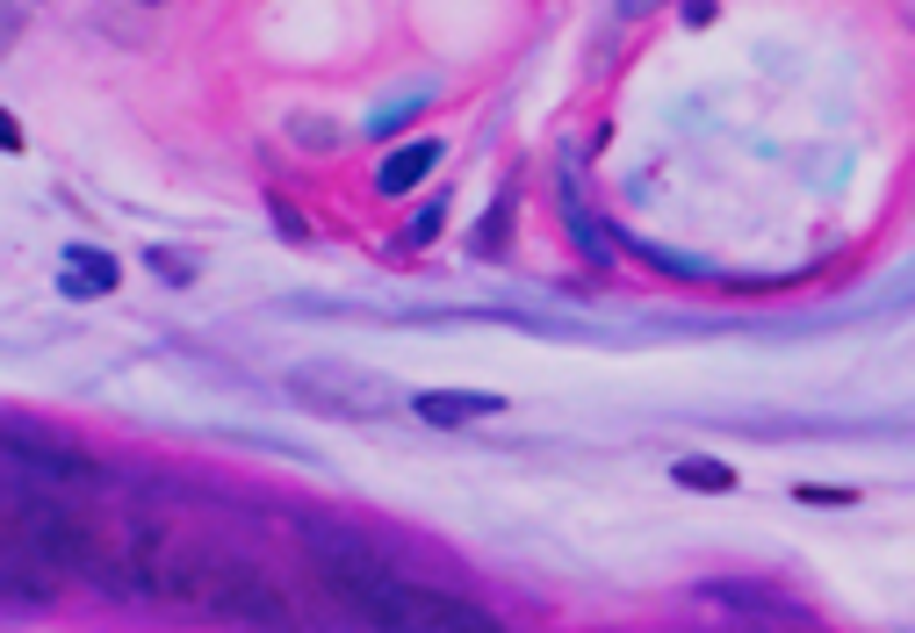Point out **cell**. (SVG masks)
<instances>
[{"label": "cell", "mask_w": 915, "mask_h": 633, "mask_svg": "<svg viewBox=\"0 0 915 633\" xmlns=\"http://www.w3.org/2000/svg\"><path fill=\"white\" fill-rule=\"evenodd\" d=\"M440 152H448V144H440V138H412V144H404V152H390V159H382L375 188H382V195H412L418 180H426V173L440 166Z\"/></svg>", "instance_id": "9c48e42d"}, {"label": "cell", "mask_w": 915, "mask_h": 633, "mask_svg": "<svg viewBox=\"0 0 915 633\" xmlns=\"http://www.w3.org/2000/svg\"><path fill=\"white\" fill-rule=\"evenodd\" d=\"M289 138L303 144V152H332V144H339V130H332L325 116H296V122H289Z\"/></svg>", "instance_id": "4fadbf2b"}, {"label": "cell", "mask_w": 915, "mask_h": 633, "mask_svg": "<svg viewBox=\"0 0 915 633\" xmlns=\"http://www.w3.org/2000/svg\"><path fill=\"white\" fill-rule=\"evenodd\" d=\"M311 568L325 576V590L339 605H361L375 598V590H390L397 583V562H390V548H375V540H354V532H311Z\"/></svg>", "instance_id": "5b68a950"}, {"label": "cell", "mask_w": 915, "mask_h": 633, "mask_svg": "<svg viewBox=\"0 0 915 633\" xmlns=\"http://www.w3.org/2000/svg\"><path fill=\"white\" fill-rule=\"evenodd\" d=\"M0 468L30 490H58V496H102L108 490V468L94 454H80L72 439L58 432H36V425H0Z\"/></svg>", "instance_id": "3957f363"}, {"label": "cell", "mask_w": 915, "mask_h": 633, "mask_svg": "<svg viewBox=\"0 0 915 633\" xmlns=\"http://www.w3.org/2000/svg\"><path fill=\"white\" fill-rule=\"evenodd\" d=\"M426 238H440V202L418 209V223H412V245H426Z\"/></svg>", "instance_id": "9a60e30c"}, {"label": "cell", "mask_w": 915, "mask_h": 633, "mask_svg": "<svg viewBox=\"0 0 915 633\" xmlns=\"http://www.w3.org/2000/svg\"><path fill=\"white\" fill-rule=\"evenodd\" d=\"M166 605L217 619V626H289V590L267 583L253 562H231L217 548H166Z\"/></svg>", "instance_id": "6da1fadb"}, {"label": "cell", "mask_w": 915, "mask_h": 633, "mask_svg": "<svg viewBox=\"0 0 915 633\" xmlns=\"http://www.w3.org/2000/svg\"><path fill=\"white\" fill-rule=\"evenodd\" d=\"M275 223H281V231H289V238H311V223L296 216V209H289V202H281V195H275Z\"/></svg>", "instance_id": "2e32d148"}, {"label": "cell", "mask_w": 915, "mask_h": 633, "mask_svg": "<svg viewBox=\"0 0 915 633\" xmlns=\"http://www.w3.org/2000/svg\"><path fill=\"white\" fill-rule=\"evenodd\" d=\"M72 259V274H66V295H108L116 289V259L108 253H94V245H80V253H66Z\"/></svg>", "instance_id": "30bf717a"}, {"label": "cell", "mask_w": 915, "mask_h": 633, "mask_svg": "<svg viewBox=\"0 0 915 633\" xmlns=\"http://www.w3.org/2000/svg\"><path fill=\"white\" fill-rule=\"evenodd\" d=\"M505 411V396H468V389H426L418 396V418L426 425H476V418H498Z\"/></svg>", "instance_id": "ba28073f"}, {"label": "cell", "mask_w": 915, "mask_h": 633, "mask_svg": "<svg viewBox=\"0 0 915 633\" xmlns=\"http://www.w3.org/2000/svg\"><path fill=\"white\" fill-rule=\"evenodd\" d=\"M0 540H15V548H30L44 568L80 576V583H94V590L116 598V540H102V532L86 526V518L72 512V496L15 482V496L0 504Z\"/></svg>", "instance_id": "7a4b0ae2"}, {"label": "cell", "mask_w": 915, "mask_h": 633, "mask_svg": "<svg viewBox=\"0 0 915 633\" xmlns=\"http://www.w3.org/2000/svg\"><path fill=\"white\" fill-rule=\"evenodd\" d=\"M505 245H512V195H498V202H490V216L468 231V253H476V259H498Z\"/></svg>", "instance_id": "7c38bea8"}, {"label": "cell", "mask_w": 915, "mask_h": 633, "mask_svg": "<svg viewBox=\"0 0 915 633\" xmlns=\"http://www.w3.org/2000/svg\"><path fill=\"white\" fill-rule=\"evenodd\" d=\"M671 482H677V490H699V496H728V490H736V468L707 461V454H685V461L671 468Z\"/></svg>", "instance_id": "8fae6325"}, {"label": "cell", "mask_w": 915, "mask_h": 633, "mask_svg": "<svg viewBox=\"0 0 915 633\" xmlns=\"http://www.w3.org/2000/svg\"><path fill=\"white\" fill-rule=\"evenodd\" d=\"M0 152H22V122L8 116V108H0Z\"/></svg>", "instance_id": "e0dca14e"}, {"label": "cell", "mask_w": 915, "mask_h": 633, "mask_svg": "<svg viewBox=\"0 0 915 633\" xmlns=\"http://www.w3.org/2000/svg\"><path fill=\"white\" fill-rule=\"evenodd\" d=\"M354 619L361 626H397V633H490L498 619L484 612V605L454 598V590H418V583H390V590H375V598L354 605Z\"/></svg>", "instance_id": "277c9868"}, {"label": "cell", "mask_w": 915, "mask_h": 633, "mask_svg": "<svg viewBox=\"0 0 915 633\" xmlns=\"http://www.w3.org/2000/svg\"><path fill=\"white\" fill-rule=\"evenodd\" d=\"M657 8H663V0H621V15H627V22H635V15H657Z\"/></svg>", "instance_id": "ac0fdd59"}, {"label": "cell", "mask_w": 915, "mask_h": 633, "mask_svg": "<svg viewBox=\"0 0 915 633\" xmlns=\"http://www.w3.org/2000/svg\"><path fill=\"white\" fill-rule=\"evenodd\" d=\"M58 598V568H44L30 548H0V605H22V612H36V605Z\"/></svg>", "instance_id": "52a82bcc"}, {"label": "cell", "mask_w": 915, "mask_h": 633, "mask_svg": "<svg viewBox=\"0 0 915 633\" xmlns=\"http://www.w3.org/2000/svg\"><path fill=\"white\" fill-rule=\"evenodd\" d=\"M289 396H296V403H311V411H325V418H382L390 403H397L382 382L339 375V367H303V375H289Z\"/></svg>", "instance_id": "8992f818"}, {"label": "cell", "mask_w": 915, "mask_h": 633, "mask_svg": "<svg viewBox=\"0 0 915 633\" xmlns=\"http://www.w3.org/2000/svg\"><path fill=\"white\" fill-rule=\"evenodd\" d=\"M800 504H858V490H830V482H800Z\"/></svg>", "instance_id": "5bb4252c"}]
</instances>
